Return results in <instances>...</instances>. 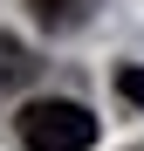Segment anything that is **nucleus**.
I'll list each match as a JSON object with an SVG mask.
<instances>
[{
  "mask_svg": "<svg viewBox=\"0 0 144 151\" xmlns=\"http://www.w3.org/2000/svg\"><path fill=\"white\" fill-rule=\"evenodd\" d=\"M14 131L28 151H89L96 144V117L76 103V96H41L14 117Z\"/></svg>",
  "mask_w": 144,
  "mask_h": 151,
  "instance_id": "nucleus-1",
  "label": "nucleus"
},
{
  "mask_svg": "<svg viewBox=\"0 0 144 151\" xmlns=\"http://www.w3.org/2000/svg\"><path fill=\"white\" fill-rule=\"evenodd\" d=\"M28 7H34V21H41V28L69 35V28H82V21H89V7H96V0H28Z\"/></svg>",
  "mask_w": 144,
  "mask_h": 151,
  "instance_id": "nucleus-2",
  "label": "nucleus"
},
{
  "mask_svg": "<svg viewBox=\"0 0 144 151\" xmlns=\"http://www.w3.org/2000/svg\"><path fill=\"white\" fill-rule=\"evenodd\" d=\"M28 76H34V55H28L14 35H0V89H21Z\"/></svg>",
  "mask_w": 144,
  "mask_h": 151,
  "instance_id": "nucleus-3",
  "label": "nucleus"
},
{
  "mask_svg": "<svg viewBox=\"0 0 144 151\" xmlns=\"http://www.w3.org/2000/svg\"><path fill=\"white\" fill-rule=\"evenodd\" d=\"M117 89H124V103L144 110V69H137V62H130V69H117Z\"/></svg>",
  "mask_w": 144,
  "mask_h": 151,
  "instance_id": "nucleus-4",
  "label": "nucleus"
}]
</instances>
